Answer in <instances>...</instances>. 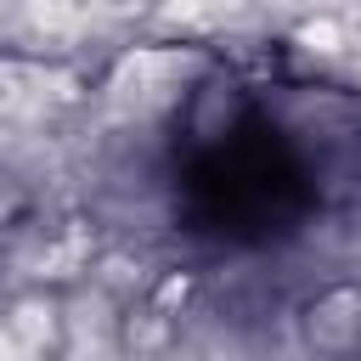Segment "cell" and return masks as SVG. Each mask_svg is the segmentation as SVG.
Returning <instances> with one entry per match:
<instances>
[{
  "label": "cell",
  "instance_id": "6da1fadb",
  "mask_svg": "<svg viewBox=\"0 0 361 361\" xmlns=\"http://www.w3.org/2000/svg\"><path fill=\"white\" fill-rule=\"evenodd\" d=\"M355 180L361 113L333 85H254L214 68L175 107L169 186L186 231L237 248L288 243Z\"/></svg>",
  "mask_w": 361,
  "mask_h": 361
},
{
  "label": "cell",
  "instance_id": "7a4b0ae2",
  "mask_svg": "<svg viewBox=\"0 0 361 361\" xmlns=\"http://www.w3.org/2000/svg\"><path fill=\"white\" fill-rule=\"evenodd\" d=\"M299 333L310 350H327V355H361V282L350 288H327L322 299L305 305L299 316Z\"/></svg>",
  "mask_w": 361,
  "mask_h": 361
}]
</instances>
